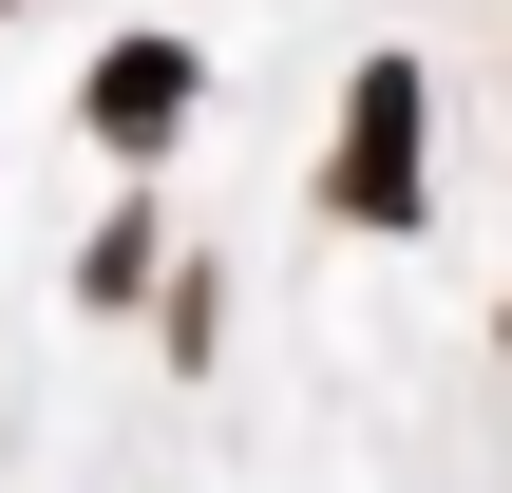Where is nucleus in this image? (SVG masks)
Wrapping results in <instances>:
<instances>
[{"label":"nucleus","mask_w":512,"mask_h":493,"mask_svg":"<svg viewBox=\"0 0 512 493\" xmlns=\"http://www.w3.org/2000/svg\"><path fill=\"white\" fill-rule=\"evenodd\" d=\"M418 152H437L418 57H361V76H342V152H323V209H342V228H418Z\"/></svg>","instance_id":"f257e3e1"},{"label":"nucleus","mask_w":512,"mask_h":493,"mask_svg":"<svg viewBox=\"0 0 512 493\" xmlns=\"http://www.w3.org/2000/svg\"><path fill=\"white\" fill-rule=\"evenodd\" d=\"M190 95H209V57H190V38H114V57L76 76L95 152H171V133H190Z\"/></svg>","instance_id":"f03ea898"},{"label":"nucleus","mask_w":512,"mask_h":493,"mask_svg":"<svg viewBox=\"0 0 512 493\" xmlns=\"http://www.w3.org/2000/svg\"><path fill=\"white\" fill-rule=\"evenodd\" d=\"M76 304H152V228H133V209H114V228L76 247Z\"/></svg>","instance_id":"7ed1b4c3"}]
</instances>
